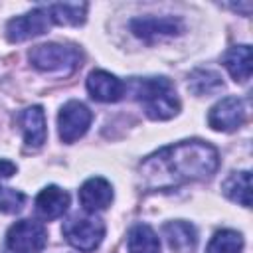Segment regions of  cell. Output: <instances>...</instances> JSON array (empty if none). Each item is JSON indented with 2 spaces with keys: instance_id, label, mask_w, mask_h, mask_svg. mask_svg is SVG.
Wrapping results in <instances>:
<instances>
[{
  "instance_id": "10",
  "label": "cell",
  "mask_w": 253,
  "mask_h": 253,
  "mask_svg": "<svg viewBox=\"0 0 253 253\" xmlns=\"http://www.w3.org/2000/svg\"><path fill=\"white\" fill-rule=\"evenodd\" d=\"M87 91L95 101L115 103L125 95V83L113 73L97 69V71H91L87 77Z\"/></svg>"
},
{
  "instance_id": "20",
  "label": "cell",
  "mask_w": 253,
  "mask_h": 253,
  "mask_svg": "<svg viewBox=\"0 0 253 253\" xmlns=\"http://www.w3.org/2000/svg\"><path fill=\"white\" fill-rule=\"evenodd\" d=\"M221 77L210 69H196L190 73L188 77V89L194 95H206V93H213L217 89H221Z\"/></svg>"
},
{
  "instance_id": "21",
  "label": "cell",
  "mask_w": 253,
  "mask_h": 253,
  "mask_svg": "<svg viewBox=\"0 0 253 253\" xmlns=\"http://www.w3.org/2000/svg\"><path fill=\"white\" fill-rule=\"evenodd\" d=\"M26 202V196L18 190H12V188H4L0 192V211L4 213H16L22 210Z\"/></svg>"
},
{
  "instance_id": "1",
  "label": "cell",
  "mask_w": 253,
  "mask_h": 253,
  "mask_svg": "<svg viewBox=\"0 0 253 253\" xmlns=\"http://www.w3.org/2000/svg\"><path fill=\"white\" fill-rule=\"evenodd\" d=\"M217 166L219 156L210 142L182 140L144 158L138 166V180L144 190H172L211 178Z\"/></svg>"
},
{
  "instance_id": "7",
  "label": "cell",
  "mask_w": 253,
  "mask_h": 253,
  "mask_svg": "<svg viewBox=\"0 0 253 253\" xmlns=\"http://www.w3.org/2000/svg\"><path fill=\"white\" fill-rule=\"evenodd\" d=\"M91 111L81 103V101H69L61 107L59 115H57V126H59V138L67 144L79 140L89 125H91Z\"/></svg>"
},
{
  "instance_id": "18",
  "label": "cell",
  "mask_w": 253,
  "mask_h": 253,
  "mask_svg": "<svg viewBox=\"0 0 253 253\" xmlns=\"http://www.w3.org/2000/svg\"><path fill=\"white\" fill-rule=\"evenodd\" d=\"M49 18L53 24L59 26H79L85 22V14H87V4L85 2H63V4H49L45 6Z\"/></svg>"
},
{
  "instance_id": "9",
  "label": "cell",
  "mask_w": 253,
  "mask_h": 253,
  "mask_svg": "<svg viewBox=\"0 0 253 253\" xmlns=\"http://www.w3.org/2000/svg\"><path fill=\"white\" fill-rule=\"evenodd\" d=\"M245 115H247V109H245V103L239 97H223L221 101H217L210 109L208 123L213 130L231 132V130H237L243 125Z\"/></svg>"
},
{
  "instance_id": "22",
  "label": "cell",
  "mask_w": 253,
  "mask_h": 253,
  "mask_svg": "<svg viewBox=\"0 0 253 253\" xmlns=\"http://www.w3.org/2000/svg\"><path fill=\"white\" fill-rule=\"evenodd\" d=\"M16 170H18V168H16V164H14V162L4 160V158L0 160V192L4 190V188H2V184H4L6 180H10V178L16 174Z\"/></svg>"
},
{
  "instance_id": "12",
  "label": "cell",
  "mask_w": 253,
  "mask_h": 253,
  "mask_svg": "<svg viewBox=\"0 0 253 253\" xmlns=\"http://www.w3.org/2000/svg\"><path fill=\"white\" fill-rule=\"evenodd\" d=\"M20 126L24 132V140L26 146L36 150L45 142L47 136V128H45V113L40 105L28 107L22 115H20Z\"/></svg>"
},
{
  "instance_id": "4",
  "label": "cell",
  "mask_w": 253,
  "mask_h": 253,
  "mask_svg": "<svg viewBox=\"0 0 253 253\" xmlns=\"http://www.w3.org/2000/svg\"><path fill=\"white\" fill-rule=\"evenodd\" d=\"M61 231L71 247H75L83 253H91L101 245V241L105 237V223L95 213L73 215L63 223Z\"/></svg>"
},
{
  "instance_id": "8",
  "label": "cell",
  "mask_w": 253,
  "mask_h": 253,
  "mask_svg": "<svg viewBox=\"0 0 253 253\" xmlns=\"http://www.w3.org/2000/svg\"><path fill=\"white\" fill-rule=\"evenodd\" d=\"M51 18L45 8H34L24 16H16L6 24V38L12 43H20L38 38L49 30Z\"/></svg>"
},
{
  "instance_id": "5",
  "label": "cell",
  "mask_w": 253,
  "mask_h": 253,
  "mask_svg": "<svg viewBox=\"0 0 253 253\" xmlns=\"http://www.w3.org/2000/svg\"><path fill=\"white\" fill-rule=\"evenodd\" d=\"M47 243L43 223L34 219L16 221L6 233V245L14 253H40Z\"/></svg>"
},
{
  "instance_id": "14",
  "label": "cell",
  "mask_w": 253,
  "mask_h": 253,
  "mask_svg": "<svg viewBox=\"0 0 253 253\" xmlns=\"http://www.w3.org/2000/svg\"><path fill=\"white\" fill-rule=\"evenodd\" d=\"M162 231H164V237H166L170 249H174L178 253H190L198 245V233H196L194 225L188 221H182V219L168 221L162 227Z\"/></svg>"
},
{
  "instance_id": "3",
  "label": "cell",
  "mask_w": 253,
  "mask_h": 253,
  "mask_svg": "<svg viewBox=\"0 0 253 253\" xmlns=\"http://www.w3.org/2000/svg\"><path fill=\"white\" fill-rule=\"evenodd\" d=\"M38 71L67 77L81 67V51L69 43H40L28 53Z\"/></svg>"
},
{
  "instance_id": "16",
  "label": "cell",
  "mask_w": 253,
  "mask_h": 253,
  "mask_svg": "<svg viewBox=\"0 0 253 253\" xmlns=\"http://www.w3.org/2000/svg\"><path fill=\"white\" fill-rule=\"evenodd\" d=\"M128 253H160V241L154 229L146 223H136L130 227L126 237Z\"/></svg>"
},
{
  "instance_id": "2",
  "label": "cell",
  "mask_w": 253,
  "mask_h": 253,
  "mask_svg": "<svg viewBox=\"0 0 253 253\" xmlns=\"http://www.w3.org/2000/svg\"><path fill=\"white\" fill-rule=\"evenodd\" d=\"M132 95L142 111L154 121H168L180 111L174 85L166 77H146L132 83Z\"/></svg>"
},
{
  "instance_id": "11",
  "label": "cell",
  "mask_w": 253,
  "mask_h": 253,
  "mask_svg": "<svg viewBox=\"0 0 253 253\" xmlns=\"http://www.w3.org/2000/svg\"><path fill=\"white\" fill-rule=\"evenodd\" d=\"M79 202L87 213L101 211L113 202V186L105 178H89L79 188Z\"/></svg>"
},
{
  "instance_id": "19",
  "label": "cell",
  "mask_w": 253,
  "mask_h": 253,
  "mask_svg": "<svg viewBox=\"0 0 253 253\" xmlns=\"http://www.w3.org/2000/svg\"><path fill=\"white\" fill-rule=\"evenodd\" d=\"M241 249H243L241 233L233 229H221L215 231V235L210 239L206 253H241Z\"/></svg>"
},
{
  "instance_id": "17",
  "label": "cell",
  "mask_w": 253,
  "mask_h": 253,
  "mask_svg": "<svg viewBox=\"0 0 253 253\" xmlns=\"http://www.w3.org/2000/svg\"><path fill=\"white\" fill-rule=\"evenodd\" d=\"M221 190L231 202H235L243 208H249L251 206V174H249V170L233 172L223 182Z\"/></svg>"
},
{
  "instance_id": "6",
  "label": "cell",
  "mask_w": 253,
  "mask_h": 253,
  "mask_svg": "<svg viewBox=\"0 0 253 253\" xmlns=\"http://www.w3.org/2000/svg\"><path fill=\"white\" fill-rule=\"evenodd\" d=\"M128 26H130V32L146 43H154V42L166 40V38H176L184 32V22L180 18H174V16L132 18Z\"/></svg>"
},
{
  "instance_id": "13",
  "label": "cell",
  "mask_w": 253,
  "mask_h": 253,
  "mask_svg": "<svg viewBox=\"0 0 253 253\" xmlns=\"http://www.w3.org/2000/svg\"><path fill=\"white\" fill-rule=\"evenodd\" d=\"M69 208V194L59 186H45L36 198V211L43 219H57Z\"/></svg>"
},
{
  "instance_id": "15",
  "label": "cell",
  "mask_w": 253,
  "mask_h": 253,
  "mask_svg": "<svg viewBox=\"0 0 253 253\" xmlns=\"http://www.w3.org/2000/svg\"><path fill=\"white\" fill-rule=\"evenodd\" d=\"M223 65L233 77V81L245 83L251 79V47L249 45H233L223 55Z\"/></svg>"
}]
</instances>
